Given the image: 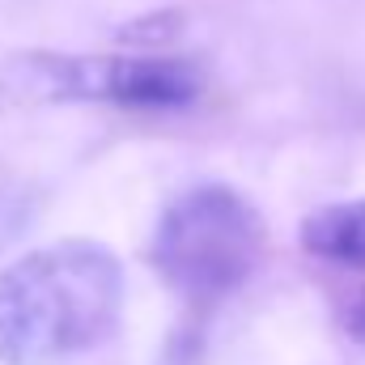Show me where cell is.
I'll return each mask as SVG.
<instances>
[{
	"mask_svg": "<svg viewBox=\"0 0 365 365\" xmlns=\"http://www.w3.org/2000/svg\"><path fill=\"white\" fill-rule=\"evenodd\" d=\"M123 310V268L90 238H64L0 272V361L64 365L102 344Z\"/></svg>",
	"mask_w": 365,
	"mask_h": 365,
	"instance_id": "cell-1",
	"label": "cell"
},
{
	"mask_svg": "<svg viewBox=\"0 0 365 365\" xmlns=\"http://www.w3.org/2000/svg\"><path fill=\"white\" fill-rule=\"evenodd\" d=\"M264 251L259 212L230 187L182 191L153 234V268L191 306H217L247 284Z\"/></svg>",
	"mask_w": 365,
	"mask_h": 365,
	"instance_id": "cell-2",
	"label": "cell"
},
{
	"mask_svg": "<svg viewBox=\"0 0 365 365\" xmlns=\"http://www.w3.org/2000/svg\"><path fill=\"white\" fill-rule=\"evenodd\" d=\"M204 90L195 64L170 56H17L0 73V106L115 102L132 110H179Z\"/></svg>",
	"mask_w": 365,
	"mask_h": 365,
	"instance_id": "cell-3",
	"label": "cell"
},
{
	"mask_svg": "<svg viewBox=\"0 0 365 365\" xmlns=\"http://www.w3.org/2000/svg\"><path fill=\"white\" fill-rule=\"evenodd\" d=\"M302 247L319 259L365 268V200L314 208L302 221Z\"/></svg>",
	"mask_w": 365,
	"mask_h": 365,
	"instance_id": "cell-4",
	"label": "cell"
},
{
	"mask_svg": "<svg viewBox=\"0 0 365 365\" xmlns=\"http://www.w3.org/2000/svg\"><path fill=\"white\" fill-rule=\"evenodd\" d=\"M344 327H349V336H353V340H361V344H365V297H357V302L344 310Z\"/></svg>",
	"mask_w": 365,
	"mask_h": 365,
	"instance_id": "cell-5",
	"label": "cell"
}]
</instances>
